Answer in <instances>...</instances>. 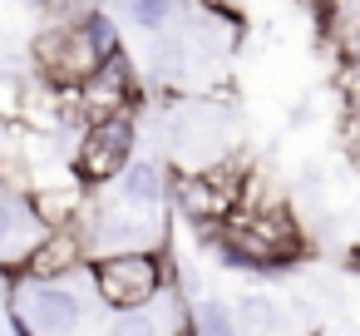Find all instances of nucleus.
<instances>
[{
	"label": "nucleus",
	"instance_id": "obj_1",
	"mask_svg": "<svg viewBox=\"0 0 360 336\" xmlns=\"http://www.w3.org/2000/svg\"><path fill=\"white\" fill-rule=\"evenodd\" d=\"M89 292L104 311H139L153 306L163 292H178V262L163 252H114V257H89L84 267Z\"/></svg>",
	"mask_w": 360,
	"mask_h": 336
},
{
	"label": "nucleus",
	"instance_id": "obj_2",
	"mask_svg": "<svg viewBox=\"0 0 360 336\" xmlns=\"http://www.w3.org/2000/svg\"><path fill=\"white\" fill-rule=\"evenodd\" d=\"M30 55H35V80H45L55 89H79L104 65V55H99L94 35L84 30V20H55L50 30L35 35Z\"/></svg>",
	"mask_w": 360,
	"mask_h": 336
},
{
	"label": "nucleus",
	"instance_id": "obj_3",
	"mask_svg": "<svg viewBox=\"0 0 360 336\" xmlns=\"http://www.w3.org/2000/svg\"><path fill=\"white\" fill-rule=\"evenodd\" d=\"M134 144H139L134 114H119V119H104V124H84L79 144H75V158H70V173L89 193H99L134 163Z\"/></svg>",
	"mask_w": 360,
	"mask_h": 336
},
{
	"label": "nucleus",
	"instance_id": "obj_4",
	"mask_svg": "<svg viewBox=\"0 0 360 336\" xmlns=\"http://www.w3.org/2000/svg\"><path fill=\"white\" fill-rule=\"evenodd\" d=\"M6 292H11V306L30 316L35 336H79L89 326V316H94V306H89L94 292L79 297L75 282H25L20 277Z\"/></svg>",
	"mask_w": 360,
	"mask_h": 336
},
{
	"label": "nucleus",
	"instance_id": "obj_5",
	"mask_svg": "<svg viewBox=\"0 0 360 336\" xmlns=\"http://www.w3.org/2000/svg\"><path fill=\"white\" fill-rule=\"evenodd\" d=\"M75 109H79V129L139 109V75H134V65H129L124 50L109 55V60H104L79 89H75Z\"/></svg>",
	"mask_w": 360,
	"mask_h": 336
},
{
	"label": "nucleus",
	"instance_id": "obj_6",
	"mask_svg": "<svg viewBox=\"0 0 360 336\" xmlns=\"http://www.w3.org/2000/svg\"><path fill=\"white\" fill-rule=\"evenodd\" d=\"M89 267V247H84V232L79 228H55V232H40V242L30 247V257L20 262V272L11 282H75L79 272ZM6 282V287H11Z\"/></svg>",
	"mask_w": 360,
	"mask_h": 336
},
{
	"label": "nucleus",
	"instance_id": "obj_7",
	"mask_svg": "<svg viewBox=\"0 0 360 336\" xmlns=\"http://www.w3.org/2000/svg\"><path fill=\"white\" fill-rule=\"evenodd\" d=\"M89 198H94V193H89L75 173H70V178H50V183H30V188H25V208H30V218H35L45 232H55V228H79Z\"/></svg>",
	"mask_w": 360,
	"mask_h": 336
},
{
	"label": "nucleus",
	"instance_id": "obj_8",
	"mask_svg": "<svg viewBox=\"0 0 360 336\" xmlns=\"http://www.w3.org/2000/svg\"><path fill=\"white\" fill-rule=\"evenodd\" d=\"M40 223L30 218L25 208V193H11V188H0V277H15L20 262L30 257V247L40 242Z\"/></svg>",
	"mask_w": 360,
	"mask_h": 336
},
{
	"label": "nucleus",
	"instance_id": "obj_9",
	"mask_svg": "<svg viewBox=\"0 0 360 336\" xmlns=\"http://www.w3.org/2000/svg\"><path fill=\"white\" fill-rule=\"evenodd\" d=\"M193 301H183L178 292H163L153 306H139V311H109V321L99 326V336H173L178 316L188 311Z\"/></svg>",
	"mask_w": 360,
	"mask_h": 336
},
{
	"label": "nucleus",
	"instance_id": "obj_10",
	"mask_svg": "<svg viewBox=\"0 0 360 336\" xmlns=\"http://www.w3.org/2000/svg\"><path fill=\"white\" fill-rule=\"evenodd\" d=\"M114 198L129 208H163L168 203V173L153 158H134L119 178H114Z\"/></svg>",
	"mask_w": 360,
	"mask_h": 336
},
{
	"label": "nucleus",
	"instance_id": "obj_11",
	"mask_svg": "<svg viewBox=\"0 0 360 336\" xmlns=\"http://www.w3.org/2000/svg\"><path fill=\"white\" fill-rule=\"evenodd\" d=\"M232 311H237V326H242L247 336H271V331L281 326V306H276L271 297H257V292H252V297H237Z\"/></svg>",
	"mask_w": 360,
	"mask_h": 336
},
{
	"label": "nucleus",
	"instance_id": "obj_12",
	"mask_svg": "<svg viewBox=\"0 0 360 336\" xmlns=\"http://www.w3.org/2000/svg\"><path fill=\"white\" fill-rule=\"evenodd\" d=\"M193 316H198V336H242L237 311L222 297H198L193 301Z\"/></svg>",
	"mask_w": 360,
	"mask_h": 336
},
{
	"label": "nucleus",
	"instance_id": "obj_13",
	"mask_svg": "<svg viewBox=\"0 0 360 336\" xmlns=\"http://www.w3.org/2000/svg\"><path fill=\"white\" fill-rule=\"evenodd\" d=\"M124 11H129V20L139 25V30H148V35H158L168 20H173V11H178V0H124Z\"/></svg>",
	"mask_w": 360,
	"mask_h": 336
},
{
	"label": "nucleus",
	"instance_id": "obj_14",
	"mask_svg": "<svg viewBox=\"0 0 360 336\" xmlns=\"http://www.w3.org/2000/svg\"><path fill=\"white\" fill-rule=\"evenodd\" d=\"M79 20H84V30L94 35V45H99V55H104V60L124 50V45H119V25L109 20V11H99V6H94V11H84Z\"/></svg>",
	"mask_w": 360,
	"mask_h": 336
}]
</instances>
